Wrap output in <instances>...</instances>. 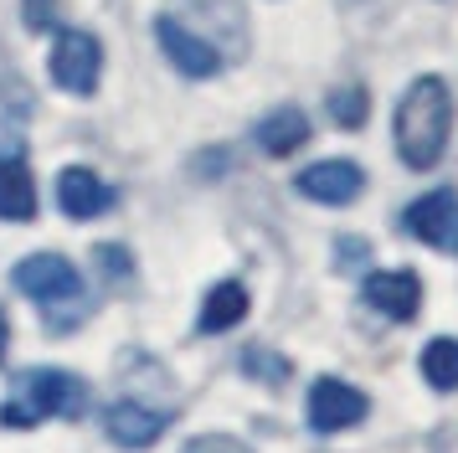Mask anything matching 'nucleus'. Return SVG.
I'll list each match as a JSON object with an SVG mask.
<instances>
[{
	"instance_id": "4",
	"label": "nucleus",
	"mask_w": 458,
	"mask_h": 453,
	"mask_svg": "<svg viewBox=\"0 0 458 453\" xmlns=\"http://www.w3.org/2000/svg\"><path fill=\"white\" fill-rule=\"evenodd\" d=\"M11 284L21 288L31 304H42L47 314L57 304H78L83 299V278H78V268L67 263L63 252H31V258H21L16 273H11Z\"/></svg>"
},
{
	"instance_id": "11",
	"label": "nucleus",
	"mask_w": 458,
	"mask_h": 453,
	"mask_svg": "<svg viewBox=\"0 0 458 453\" xmlns=\"http://www.w3.org/2000/svg\"><path fill=\"white\" fill-rule=\"evenodd\" d=\"M57 206H63L72 222H93L114 206V185L104 175H93L88 165H67L57 175Z\"/></svg>"
},
{
	"instance_id": "15",
	"label": "nucleus",
	"mask_w": 458,
	"mask_h": 453,
	"mask_svg": "<svg viewBox=\"0 0 458 453\" xmlns=\"http://www.w3.org/2000/svg\"><path fill=\"white\" fill-rule=\"evenodd\" d=\"M417 366H422V381L433 391H458V340H448V335L428 340Z\"/></svg>"
},
{
	"instance_id": "1",
	"label": "nucleus",
	"mask_w": 458,
	"mask_h": 453,
	"mask_svg": "<svg viewBox=\"0 0 458 453\" xmlns=\"http://www.w3.org/2000/svg\"><path fill=\"white\" fill-rule=\"evenodd\" d=\"M454 134V93L443 78H417L396 103V155L407 170H433Z\"/></svg>"
},
{
	"instance_id": "9",
	"label": "nucleus",
	"mask_w": 458,
	"mask_h": 453,
	"mask_svg": "<svg viewBox=\"0 0 458 453\" xmlns=\"http://www.w3.org/2000/svg\"><path fill=\"white\" fill-rule=\"evenodd\" d=\"M170 428V417L160 407H145V402H114V407L104 412V432H108V443H119V449L129 453H145L160 443V432Z\"/></svg>"
},
{
	"instance_id": "14",
	"label": "nucleus",
	"mask_w": 458,
	"mask_h": 453,
	"mask_svg": "<svg viewBox=\"0 0 458 453\" xmlns=\"http://www.w3.org/2000/svg\"><path fill=\"white\" fill-rule=\"evenodd\" d=\"M252 140H258L263 155H293L299 144L310 140V119H304L299 108H273L268 119L252 129Z\"/></svg>"
},
{
	"instance_id": "2",
	"label": "nucleus",
	"mask_w": 458,
	"mask_h": 453,
	"mask_svg": "<svg viewBox=\"0 0 458 453\" xmlns=\"http://www.w3.org/2000/svg\"><path fill=\"white\" fill-rule=\"evenodd\" d=\"M88 387L72 371H21L16 376V397L0 407L5 428H37L42 417H83L88 412Z\"/></svg>"
},
{
	"instance_id": "16",
	"label": "nucleus",
	"mask_w": 458,
	"mask_h": 453,
	"mask_svg": "<svg viewBox=\"0 0 458 453\" xmlns=\"http://www.w3.org/2000/svg\"><path fill=\"white\" fill-rule=\"evenodd\" d=\"M242 371H248V376H263L268 387H284V381L293 376L289 361H284L278 350H268V346H248L242 350Z\"/></svg>"
},
{
	"instance_id": "5",
	"label": "nucleus",
	"mask_w": 458,
	"mask_h": 453,
	"mask_svg": "<svg viewBox=\"0 0 458 453\" xmlns=\"http://www.w3.org/2000/svg\"><path fill=\"white\" fill-rule=\"evenodd\" d=\"M402 226H407V237L458 258V196L454 191H428V196H417V201L402 211Z\"/></svg>"
},
{
	"instance_id": "21",
	"label": "nucleus",
	"mask_w": 458,
	"mask_h": 453,
	"mask_svg": "<svg viewBox=\"0 0 458 453\" xmlns=\"http://www.w3.org/2000/svg\"><path fill=\"white\" fill-rule=\"evenodd\" d=\"M98 263L114 273V278H124L129 273V258H124V247H98Z\"/></svg>"
},
{
	"instance_id": "8",
	"label": "nucleus",
	"mask_w": 458,
	"mask_h": 453,
	"mask_svg": "<svg viewBox=\"0 0 458 453\" xmlns=\"http://www.w3.org/2000/svg\"><path fill=\"white\" fill-rule=\"evenodd\" d=\"M360 299H366L376 314H386V320H396V325H407L417 309H422V278H417L412 268L366 273V284H360Z\"/></svg>"
},
{
	"instance_id": "7",
	"label": "nucleus",
	"mask_w": 458,
	"mask_h": 453,
	"mask_svg": "<svg viewBox=\"0 0 458 453\" xmlns=\"http://www.w3.org/2000/svg\"><path fill=\"white\" fill-rule=\"evenodd\" d=\"M366 412H371L366 391H355L351 381H340V376H319L310 387V428L314 432H345V428H355Z\"/></svg>"
},
{
	"instance_id": "3",
	"label": "nucleus",
	"mask_w": 458,
	"mask_h": 453,
	"mask_svg": "<svg viewBox=\"0 0 458 453\" xmlns=\"http://www.w3.org/2000/svg\"><path fill=\"white\" fill-rule=\"evenodd\" d=\"M47 73H52V82H57L63 93L88 98V93L98 88V73H104V47H98V37H93V31H78V26L57 31L52 57H47Z\"/></svg>"
},
{
	"instance_id": "12",
	"label": "nucleus",
	"mask_w": 458,
	"mask_h": 453,
	"mask_svg": "<svg viewBox=\"0 0 458 453\" xmlns=\"http://www.w3.org/2000/svg\"><path fill=\"white\" fill-rule=\"evenodd\" d=\"M248 288L237 284V278H222V284L211 288L207 299H201V314H196V329L201 335H222V329L242 325L248 320Z\"/></svg>"
},
{
	"instance_id": "10",
	"label": "nucleus",
	"mask_w": 458,
	"mask_h": 453,
	"mask_svg": "<svg viewBox=\"0 0 458 453\" xmlns=\"http://www.w3.org/2000/svg\"><path fill=\"white\" fill-rule=\"evenodd\" d=\"M299 196H310L319 206H351L360 191H366V175L355 160H319L310 170H299Z\"/></svg>"
},
{
	"instance_id": "19",
	"label": "nucleus",
	"mask_w": 458,
	"mask_h": 453,
	"mask_svg": "<svg viewBox=\"0 0 458 453\" xmlns=\"http://www.w3.org/2000/svg\"><path fill=\"white\" fill-rule=\"evenodd\" d=\"M186 453H252L242 438H232V432H196L186 443Z\"/></svg>"
},
{
	"instance_id": "22",
	"label": "nucleus",
	"mask_w": 458,
	"mask_h": 453,
	"mask_svg": "<svg viewBox=\"0 0 458 453\" xmlns=\"http://www.w3.org/2000/svg\"><path fill=\"white\" fill-rule=\"evenodd\" d=\"M5 340H11V325H5V309H0V361H5Z\"/></svg>"
},
{
	"instance_id": "20",
	"label": "nucleus",
	"mask_w": 458,
	"mask_h": 453,
	"mask_svg": "<svg viewBox=\"0 0 458 453\" xmlns=\"http://www.w3.org/2000/svg\"><path fill=\"white\" fill-rule=\"evenodd\" d=\"M26 26L31 31H47L52 26V0H26Z\"/></svg>"
},
{
	"instance_id": "6",
	"label": "nucleus",
	"mask_w": 458,
	"mask_h": 453,
	"mask_svg": "<svg viewBox=\"0 0 458 453\" xmlns=\"http://www.w3.org/2000/svg\"><path fill=\"white\" fill-rule=\"evenodd\" d=\"M155 41H160V52L175 62V73H186V78L201 82V78H216V73H222V52H216L201 31H191L186 21L160 16L155 21Z\"/></svg>"
},
{
	"instance_id": "17",
	"label": "nucleus",
	"mask_w": 458,
	"mask_h": 453,
	"mask_svg": "<svg viewBox=\"0 0 458 453\" xmlns=\"http://www.w3.org/2000/svg\"><path fill=\"white\" fill-rule=\"evenodd\" d=\"M330 114H335V124H345V129H360L366 124V88H335L330 93Z\"/></svg>"
},
{
	"instance_id": "18",
	"label": "nucleus",
	"mask_w": 458,
	"mask_h": 453,
	"mask_svg": "<svg viewBox=\"0 0 458 453\" xmlns=\"http://www.w3.org/2000/svg\"><path fill=\"white\" fill-rule=\"evenodd\" d=\"M0 103H16V108L31 103V93H26V82H21V73H16V62H11L5 47H0Z\"/></svg>"
},
{
	"instance_id": "13",
	"label": "nucleus",
	"mask_w": 458,
	"mask_h": 453,
	"mask_svg": "<svg viewBox=\"0 0 458 453\" xmlns=\"http://www.w3.org/2000/svg\"><path fill=\"white\" fill-rule=\"evenodd\" d=\"M37 217V181L26 160H0V222H31Z\"/></svg>"
}]
</instances>
